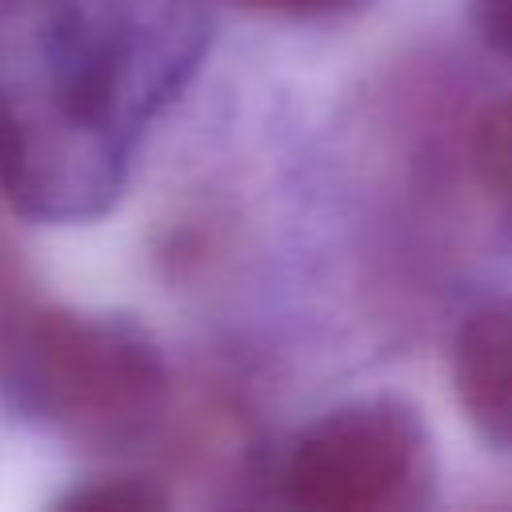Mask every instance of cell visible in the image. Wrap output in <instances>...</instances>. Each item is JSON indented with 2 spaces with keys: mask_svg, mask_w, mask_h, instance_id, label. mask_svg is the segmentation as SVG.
<instances>
[{
  "mask_svg": "<svg viewBox=\"0 0 512 512\" xmlns=\"http://www.w3.org/2000/svg\"><path fill=\"white\" fill-rule=\"evenodd\" d=\"M208 44L200 0H0V192L32 220L108 212Z\"/></svg>",
  "mask_w": 512,
  "mask_h": 512,
  "instance_id": "1",
  "label": "cell"
},
{
  "mask_svg": "<svg viewBox=\"0 0 512 512\" xmlns=\"http://www.w3.org/2000/svg\"><path fill=\"white\" fill-rule=\"evenodd\" d=\"M0 404L72 448L128 452L168 412V368L124 316L0 292Z\"/></svg>",
  "mask_w": 512,
  "mask_h": 512,
  "instance_id": "2",
  "label": "cell"
},
{
  "mask_svg": "<svg viewBox=\"0 0 512 512\" xmlns=\"http://www.w3.org/2000/svg\"><path fill=\"white\" fill-rule=\"evenodd\" d=\"M432 480L428 424L400 396H360L328 408L296 436L280 468L284 496L316 512L420 508Z\"/></svg>",
  "mask_w": 512,
  "mask_h": 512,
  "instance_id": "3",
  "label": "cell"
},
{
  "mask_svg": "<svg viewBox=\"0 0 512 512\" xmlns=\"http://www.w3.org/2000/svg\"><path fill=\"white\" fill-rule=\"evenodd\" d=\"M452 388L480 440L512 456V292L464 316L452 340Z\"/></svg>",
  "mask_w": 512,
  "mask_h": 512,
  "instance_id": "4",
  "label": "cell"
},
{
  "mask_svg": "<svg viewBox=\"0 0 512 512\" xmlns=\"http://www.w3.org/2000/svg\"><path fill=\"white\" fill-rule=\"evenodd\" d=\"M472 172L480 188L512 216V92L484 108L472 132Z\"/></svg>",
  "mask_w": 512,
  "mask_h": 512,
  "instance_id": "5",
  "label": "cell"
},
{
  "mask_svg": "<svg viewBox=\"0 0 512 512\" xmlns=\"http://www.w3.org/2000/svg\"><path fill=\"white\" fill-rule=\"evenodd\" d=\"M60 504L68 508H160L168 504V496L140 476H100L84 488H72Z\"/></svg>",
  "mask_w": 512,
  "mask_h": 512,
  "instance_id": "6",
  "label": "cell"
},
{
  "mask_svg": "<svg viewBox=\"0 0 512 512\" xmlns=\"http://www.w3.org/2000/svg\"><path fill=\"white\" fill-rule=\"evenodd\" d=\"M256 12H272V16H288V20H332V16H348L360 12L372 0H244Z\"/></svg>",
  "mask_w": 512,
  "mask_h": 512,
  "instance_id": "7",
  "label": "cell"
},
{
  "mask_svg": "<svg viewBox=\"0 0 512 512\" xmlns=\"http://www.w3.org/2000/svg\"><path fill=\"white\" fill-rule=\"evenodd\" d=\"M472 16H476L484 44L512 60V0H476Z\"/></svg>",
  "mask_w": 512,
  "mask_h": 512,
  "instance_id": "8",
  "label": "cell"
}]
</instances>
